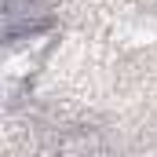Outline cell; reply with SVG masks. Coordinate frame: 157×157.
Instances as JSON below:
<instances>
[{"mask_svg":"<svg viewBox=\"0 0 157 157\" xmlns=\"http://www.w3.org/2000/svg\"><path fill=\"white\" fill-rule=\"evenodd\" d=\"M55 157H117V150L106 143V135H99L91 128H80V132H70L59 143Z\"/></svg>","mask_w":157,"mask_h":157,"instance_id":"1","label":"cell"}]
</instances>
